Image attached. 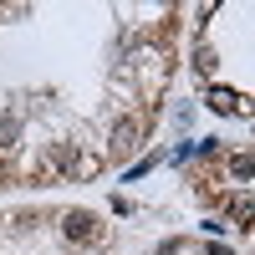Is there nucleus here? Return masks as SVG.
Segmentation results:
<instances>
[{
  "label": "nucleus",
  "instance_id": "f257e3e1",
  "mask_svg": "<svg viewBox=\"0 0 255 255\" xmlns=\"http://www.w3.org/2000/svg\"><path fill=\"white\" fill-rule=\"evenodd\" d=\"M148 128H153V108H143V113H128V118H118V123H113V158H128L133 148H143Z\"/></svg>",
  "mask_w": 255,
  "mask_h": 255
},
{
  "label": "nucleus",
  "instance_id": "f03ea898",
  "mask_svg": "<svg viewBox=\"0 0 255 255\" xmlns=\"http://www.w3.org/2000/svg\"><path fill=\"white\" fill-rule=\"evenodd\" d=\"M61 235H67L72 245H108V230H102V220L87 215V209H67V215H61Z\"/></svg>",
  "mask_w": 255,
  "mask_h": 255
},
{
  "label": "nucleus",
  "instance_id": "7ed1b4c3",
  "mask_svg": "<svg viewBox=\"0 0 255 255\" xmlns=\"http://www.w3.org/2000/svg\"><path fill=\"white\" fill-rule=\"evenodd\" d=\"M72 163H77V148H72V143H56V148H46V153H41V163H36V184L67 179V174H72Z\"/></svg>",
  "mask_w": 255,
  "mask_h": 255
},
{
  "label": "nucleus",
  "instance_id": "20e7f679",
  "mask_svg": "<svg viewBox=\"0 0 255 255\" xmlns=\"http://www.w3.org/2000/svg\"><path fill=\"white\" fill-rule=\"evenodd\" d=\"M225 209H230V220H235L240 230H255V199H250V194H235V199H225Z\"/></svg>",
  "mask_w": 255,
  "mask_h": 255
},
{
  "label": "nucleus",
  "instance_id": "39448f33",
  "mask_svg": "<svg viewBox=\"0 0 255 255\" xmlns=\"http://www.w3.org/2000/svg\"><path fill=\"white\" fill-rule=\"evenodd\" d=\"M209 108H215V113H240V97L225 92V87H215V92H209Z\"/></svg>",
  "mask_w": 255,
  "mask_h": 255
},
{
  "label": "nucleus",
  "instance_id": "423d86ee",
  "mask_svg": "<svg viewBox=\"0 0 255 255\" xmlns=\"http://www.w3.org/2000/svg\"><path fill=\"white\" fill-rule=\"evenodd\" d=\"M15 138H20V123H15L10 113H0V153H5V148H10Z\"/></svg>",
  "mask_w": 255,
  "mask_h": 255
},
{
  "label": "nucleus",
  "instance_id": "0eeeda50",
  "mask_svg": "<svg viewBox=\"0 0 255 255\" xmlns=\"http://www.w3.org/2000/svg\"><path fill=\"white\" fill-rule=\"evenodd\" d=\"M97 168H102V158H97V153H82V158L72 163V174H77V179H92Z\"/></svg>",
  "mask_w": 255,
  "mask_h": 255
},
{
  "label": "nucleus",
  "instance_id": "6e6552de",
  "mask_svg": "<svg viewBox=\"0 0 255 255\" xmlns=\"http://www.w3.org/2000/svg\"><path fill=\"white\" fill-rule=\"evenodd\" d=\"M230 174H235V179H250V174H255V153H235V158H230Z\"/></svg>",
  "mask_w": 255,
  "mask_h": 255
},
{
  "label": "nucleus",
  "instance_id": "1a4fd4ad",
  "mask_svg": "<svg viewBox=\"0 0 255 255\" xmlns=\"http://www.w3.org/2000/svg\"><path fill=\"white\" fill-rule=\"evenodd\" d=\"M194 67H199V72H215V46H199V56H194Z\"/></svg>",
  "mask_w": 255,
  "mask_h": 255
},
{
  "label": "nucleus",
  "instance_id": "9d476101",
  "mask_svg": "<svg viewBox=\"0 0 255 255\" xmlns=\"http://www.w3.org/2000/svg\"><path fill=\"white\" fill-rule=\"evenodd\" d=\"M0 184H10V163H5V153H0Z\"/></svg>",
  "mask_w": 255,
  "mask_h": 255
}]
</instances>
